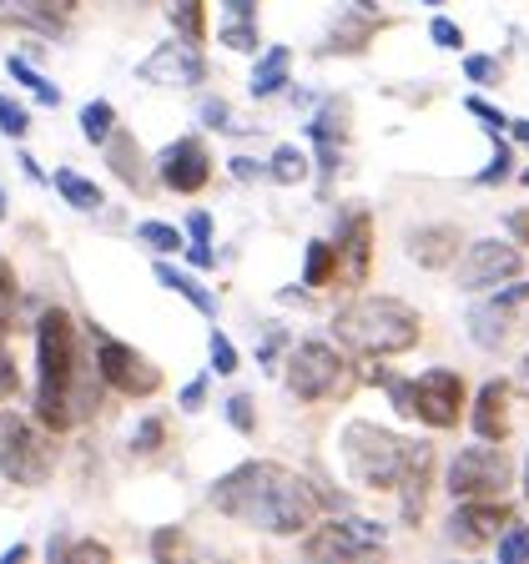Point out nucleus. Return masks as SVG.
<instances>
[{
  "mask_svg": "<svg viewBox=\"0 0 529 564\" xmlns=\"http://www.w3.org/2000/svg\"><path fill=\"white\" fill-rule=\"evenodd\" d=\"M509 162H515V152H509L505 141L494 137V162L484 166V172L474 176V182H479V187H494V182H509V172H515V166H509Z\"/></svg>",
  "mask_w": 529,
  "mask_h": 564,
  "instance_id": "f704fd0d",
  "label": "nucleus"
},
{
  "mask_svg": "<svg viewBox=\"0 0 529 564\" xmlns=\"http://www.w3.org/2000/svg\"><path fill=\"white\" fill-rule=\"evenodd\" d=\"M227 423H233L237 434H258V413H252V399H247V393H233V399H227Z\"/></svg>",
  "mask_w": 529,
  "mask_h": 564,
  "instance_id": "e433bc0d",
  "label": "nucleus"
},
{
  "mask_svg": "<svg viewBox=\"0 0 529 564\" xmlns=\"http://www.w3.org/2000/svg\"><path fill=\"white\" fill-rule=\"evenodd\" d=\"M519 268H525V258H519V247H515V242L484 237V242H469V247H464V258H458L454 282L464 288V293H484V288H494V282L519 278Z\"/></svg>",
  "mask_w": 529,
  "mask_h": 564,
  "instance_id": "9d476101",
  "label": "nucleus"
},
{
  "mask_svg": "<svg viewBox=\"0 0 529 564\" xmlns=\"http://www.w3.org/2000/svg\"><path fill=\"white\" fill-rule=\"evenodd\" d=\"M288 66H293V51H288V46H268L258 56V66H252V82H247V91L258 96V101L288 91Z\"/></svg>",
  "mask_w": 529,
  "mask_h": 564,
  "instance_id": "a211bd4d",
  "label": "nucleus"
},
{
  "mask_svg": "<svg viewBox=\"0 0 529 564\" xmlns=\"http://www.w3.org/2000/svg\"><path fill=\"white\" fill-rule=\"evenodd\" d=\"M15 293H21V282H15V268H11V258H0V313L15 303Z\"/></svg>",
  "mask_w": 529,
  "mask_h": 564,
  "instance_id": "c03bdc74",
  "label": "nucleus"
},
{
  "mask_svg": "<svg viewBox=\"0 0 529 564\" xmlns=\"http://www.w3.org/2000/svg\"><path fill=\"white\" fill-rule=\"evenodd\" d=\"M464 76H469V82H479V86H494V82H499V61H494V56H469V61H464Z\"/></svg>",
  "mask_w": 529,
  "mask_h": 564,
  "instance_id": "ea45409f",
  "label": "nucleus"
},
{
  "mask_svg": "<svg viewBox=\"0 0 529 564\" xmlns=\"http://www.w3.org/2000/svg\"><path fill=\"white\" fill-rule=\"evenodd\" d=\"M333 31H343V41H328V46H323V51H328V56H333V51H364V46H368V35H374V11H364V15H358V25L338 21V25H333Z\"/></svg>",
  "mask_w": 529,
  "mask_h": 564,
  "instance_id": "7c9ffc66",
  "label": "nucleus"
},
{
  "mask_svg": "<svg viewBox=\"0 0 529 564\" xmlns=\"http://www.w3.org/2000/svg\"><path fill=\"white\" fill-rule=\"evenodd\" d=\"M227 21H258V0H223Z\"/></svg>",
  "mask_w": 529,
  "mask_h": 564,
  "instance_id": "49530a36",
  "label": "nucleus"
},
{
  "mask_svg": "<svg viewBox=\"0 0 529 564\" xmlns=\"http://www.w3.org/2000/svg\"><path fill=\"white\" fill-rule=\"evenodd\" d=\"M509 484H515V458H509V448L494 444V438H479V444L454 454L444 489L454 494V499H505Z\"/></svg>",
  "mask_w": 529,
  "mask_h": 564,
  "instance_id": "423d86ee",
  "label": "nucleus"
},
{
  "mask_svg": "<svg viewBox=\"0 0 529 564\" xmlns=\"http://www.w3.org/2000/svg\"><path fill=\"white\" fill-rule=\"evenodd\" d=\"M0 217H6V192H0Z\"/></svg>",
  "mask_w": 529,
  "mask_h": 564,
  "instance_id": "680f3d73",
  "label": "nucleus"
},
{
  "mask_svg": "<svg viewBox=\"0 0 529 564\" xmlns=\"http://www.w3.org/2000/svg\"><path fill=\"white\" fill-rule=\"evenodd\" d=\"M338 247L333 242H323V237H317V242H307V262H303V282L307 288H328L333 278H338Z\"/></svg>",
  "mask_w": 529,
  "mask_h": 564,
  "instance_id": "5701e85b",
  "label": "nucleus"
},
{
  "mask_svg": "<svg viewBox=\"0 0 529 564\" xmlns=\"http://www.w3.org/2000/svg\"><path fill=\"white\" fill-rule=\"evenodd\" d=\"M494 550H499V564H519V560H529V524H515V519H509L505 534H499V544H494Z\"/></svg>",
  "mask_w": 529,
  "mask_h": 564,
  "instance_id": "2f4dec72",
  "label": "nucleus"
},
{
  "mask_svg": "<svg viewBox=\"0 0 529 564\" xmlns=\"http://www.w3.org/2000/svg\"><path fill=\"white\" fill-rule=\"evenodd\" d=\"M413 393H419V409L413 419L429 423V429H454L458 413H464V399H469V388L454 368H429V373L413 378Z\"/></svg>",
  "mask_w": 529,
  "mask_h": 564,
  "instance_id": "9b49d317",
  "label": "nucleus"
},
{
  "mask_svg": "<svg viewBox=\"0 0 529 564\" xmlns=\"http://www.w3.org/2000/svg\"><path fill=\"white\" fill-rule=\"evenodd\" d=\"M207 352H212V373H237V348H233V338H227L223 328H212V338H207Z\"/></svg>",
  "mask_w": 529,
  "mask_h": 564,
  "instance_id": "72a5a7b5",
  "label": "nucleus"
},
{
  "mask_svg": "<svg viewBox=\"0 0 529 564\" xmlns=\"http://www.w3.org/2000/svg\"><path fill=\"white\" fill-rule=\"evenodd\" d=\"M61 560H71V564L76 560H111V550H106L101 540H76L71 550H61Z\"/></svg>",
  "mask_w": 529,
  "mask_h": 564,
  "instance_id": "37998d69",
  "label": "nucleus"
},
{
  "mask_svg": "<svg viewBox=\"0 0 529 564\" xmlns=\"http://www.w3.org/2000/svg\"><path fill=\"white\" fill-rule=\"evenodd\" d=\"M156 176H162L166 192H182V197H197L212 182V152L202 137H176L172 147H162L156 156Z\"/></svg>",
  "mask_w": 529,
  "mask_h": 564,
  "instance_id": "f8f14e48",
  "label": "nucleus"
},
{
  "mask_svg": "<svg viewBox=\"0 0 529 564\" xmlns=\"http://www.w3.org/2000/svg\"><path fill=\"white\" fill-rule=\"evenodd\" d=\"M202 127H212V131H237V127H233V106H227L223 96H207V101H202Z\"/></svg>",
  "mask_w": 529,
  "mask_h": 564,
  "instance_id": "4c0bfd02",
  "label": "nucleus"
},
{
  "mask_svg": "<svg viewBox=\"0 0 529 564\" xmlns=\"http://www.w3.org/2000/svg\"><path fill=\"white\" fill-rule=\"evenodd\" d=\"M137 242H147L152 252H182V232H176L172 223H141Z\"/></svg>",
  "mask_w": 529,
  "mask_h": 564,
  "instance_id": "473e14b6",
  "label": "nucleus"
},
{
  "mask_svg": "<svg viewBox=\"0 0 529 564\" xmlns=\"http://www.w3.org/2000/svg\"><path fill=\"white\" fill-rule=\"evenodd\" d=\"M6 66H11V76H15V82H21L25 91H31L41 106H61V86H51L46 76H41V70H35L25 56H11V61H6Z\"/></svg>",
  "mask_w": 529,
  "mask_h": 564,
  "instance_id": "bb28decb",
  "label": "nucleus"
},
{
  "mask_svg": "<svg viewBox=\"0 0 529 564\" xmlns=\"http://www.w3.org/2000/svg\"><path fill=\"white\" fill-rule=\"evenodd\" d=\"M25 554H31V544H11V550L0 554V564H15V560H25Z\"/></svg>",
  "mask_w": 529,
  "mask_h": 564,
  "instance_id": "5fc2aeb1",
  "label": "nucleus"
},
{
  "mask_svg": "<svg viewBox=\"0 0 529 564\" xmlns=\"http://www.w3.org/2000/svg\"><path fill=\"white\" fill-rule=\"evenodd\" d=\"M0 131H6V137H15V141L31 131V111H25L21 101H11V96H0Z\"/></svg>",
  "mask_w": 529,
  "mask_h": 564,
  "instance_id": "c9c22d12",
  "label": "nucleus"
},
{
  "mask_svg": "<svg viewBox=\"0 0 529 564\" xmlns=\"http://www.w3.org/2000/svg\"><path fill=\"white\" fill-rule=\"evenodd\" d=\"M11 328H15V323H11V317H6V313H0V343L11 338Z\"/></svg>",
  "mask_w": 529,
  "mask_h": 564,
  "instance_id": "13d9d810",
  "label": "nucleus"
},
{
  "mask_svg": "<svg viewBox=\"0 0 529 564\" xmlns=\"http://www.w3.org/2000/svg\"><path fill=\"white\" fill-rule=\"evenodd\" d=\"M162 11H166V21L176 25L182 41H192V46L207 41V6H202V0H162Z\"/></svg>",
  "mask_w": 529,
  "mask_h": 564,
  "instance_id": "412c9836",
  "label": "nucleus"
},
{
  "mask_svg": "<svg viewBox=\"0 0 529 564\" xmlns=\"http://www.w3.org/2000/svg\"><path fill=\"white\" fill-rule=\"evenodd\" d=\"M156 282H162V288H172V293H182V297H187V303L192 307H197V313H217V297H212L207 293V288H202V282L197 278H192V272H182V268H172V262H156Z\"/></svg>",
  "mask_w": 529,
  "mask_h": 564,
  "instance_id": "aec40b11",
  "label": "nucleus"
},
{
  "mask_svg": "<svg viewBox=\"0 0 529 564\" xmlns=\"http://www.w3.org/2000/svg\"><path fill=\"white\" fill-rule=\"evenodd\" d=\"M96 364H101L106 388H117L121 399H152L156 388H162V368H156L147 352L131 348V343H121V338L96 333Z\"/></svg>",
  "mask_w": 529,
  "mask_h": 564,
  "instance_id": "6e6552de",
  "label": "nucleus"
},
{
  "mask_svg": "<svg viewBox=\"0 0 529 564\" xmlns=\"http://www.w3.org/2000/svg\"><path fill=\"white\" fill-rule=\"evenodd\" d=\"M71 15H76V0H31V15H25V21L41 25V31H61Z\"/></svg>",
  "mask_w": 529,
  "mask_h": 564,
  "instance_id": "c756f323",
  "label": "nucleus"
},
{
  "mask_svg": "<svg viewBox=\"0 0 529 564\" xmlns=\"http://www.w3.org/2000/svg\"><path fill=\"white\" fill-rule=\"evenodd\" d=\"M423 6H444V0H423Z\"/></svg>",
  "mask_w": 529,
  "mask_h": 564,
  "instance_id": "e2e57ef3",
  "label": "nucleus"
},
{
  "mask_svg": "<svg viewBox=\"0 0 529 564\" xmlns=\"http://www.w3.org/2000/svg\"><path fill=\"white\" fill-rule=\"evenodd\" d=\"M307 172H313V166H307L303 147H278L272 162H268V176L278 182V187H298V182H307Z\"/></svg>",
  "mask_w": 529,
  "mask_h": 564,
  "instance_id": "b1692460",
  "label": "nucleus"
},
{
  "mask_svg": "<svg viewBox=\"0 0 529 564\" xmlns=\"http://www.w3.org/2000/svg\"><path fill=\"white\" fill-rule=\"evenodd\" d=\"M51 469H56V434L46 423H31L15 409L0 413V479L21 484V489H41Z\"/></svg>",
  "mask_w": 529,
  "mask_h": 564,
  "instance_id": "39448f33",
  "label": "nucleus"
},
{
  "mask_svg": "<svg viewBox=\"0 0 529 564\" xmlns=\"http://www.w3.org/2000/svg\"><path fill=\"white\" fill-rule=\"evenodd\" d=\"M423 323L403 297H378V293H364L353 297L348 307L333 313V338L343 348L364 352V358H388V352H409L419 343Z\"/></svg>",
  "mask_w": 529,
  "mask_h": 564,
  "instance_id": "7ed1b4c3",
  "label": "nucleus"
},
{
  "mask_svg": "<svg viewBox=\"0 0 529 564\" xmlns=\"http://www.w3.org/2000/svg\"><path fill=\"white\" fill-rule=\"evenodd\" d=\"M429 35H434V46H444V51H458V46H464V31H458L454 21H444V15H434Z\"/></svg>",
  "mask_w": 529,
  "mask_h": 564,
  "instance_id": "a19ab883",
  "label": "nucleus"
},
{
  "mask_svg": "<svg viewBox=\"0 0 529 564\" xmlns=\"http://www.w3.org/2000/svg\"><path fill=\"white\" fill-rule=\"evenodd\" d=\"M505 227L519 237V242L529 247V212H509V217H505Z\"/></svg>",
  "mask_w": 529,
  "mask_h": 564,
  "instance_id": "864d4df0",
  "label": "nucleus"
},
{
  "mask_svg": "<svg viewBox=\"0 0 529 564\" xmlns=\"http://www.w3.org/2000/svg\"><path fill=\"white\" fill-rule=\"evenodd\" d=\"M458 227L449 223H434V227H419V232L409 237V258L419 262V268H449V262L458 258Z\"/></svg>",
  "mask_w": 529,
  "mask_h": 564,
  "instance_id": "dca6fc26",
  "label": "nucleus"
},
{
  "mask_svg": "<svg viewBox=\"0 0 529 564\" xmlns=\"http://www.w3.org/2000/svg\"><path fill=\"white\" fill-rule=\"evenodd\" d=\"M137 76L152 86H202L207 82V61H202V46L176 35V41H162L152 56L141 61Z\"/></svg>",
  "mask_w": 529,
  "mask_h": 564,
  "instance_id": "ddd939ff",
  "label": "nucleus"
},
{
  "mask_svg": "<svg viewBox=\"0 0 529 564\" xmlns=\"http://www.w3.org/2000/svg\"><path fill=\"white\" fill-rule=\"evenodd\" d=\"M187 232H192V242H212V217H207V212H192Z\"/></svg>",
  "mask_w": 529,
  "mask_h": 564,
  "instance_id": "8fccbe9b",
  "label": "nucleus"
},
{
  "mask_svg": "<svg viewBox=\"0 0 529 564\" xmlns=\"http://www.w3.org/2000/svg\"><path fill=\"white\" fill-rule=\"evenodd\" d=\"M509 127H515V137L525 141V147H529V121H509Z\"/></svg>",
  "mask_w": 529,
  "mask_h": 564,
  "instance_id": "4d7b16f0",
  "label": "nucleus"
},
{
  "mask_svg": "<svg viewBox=\"0 0 529 564\" xmlns=\"http://www.w3.org/2000/svg\"><path fill=\"white\" fill-rule=\"evenodd\" d=\"M388 540V529L378 519H333V524H317L307 534L303 554L307 560H364V554H378Z\"/></svg>",
  "mask_w": 529,
  "mask_h": 564,
  "instance_id": "1a4fd4ad",
  "label": "nucleus"
},
{
  "mask_svg": "<svg viewBox=\"0 0 529 564\" xmlns=\"http://www.w3.org/2000/svg\"><path fill=\"white\" fill-rule=\"evenodd\" d=\"M217 41H223L227 51H242V56H258V46H262L258 21H223V31H217Z\"/></svg>",
  "mask_w": 529,
  "mask_h": 564,
  "instance_id": "cd10ccee",
  "label": "nucleus"
},
{
  "mask_svg": "<svg viewBox=\"0 0 529 564\" xmlns=\"http://www.w3.org/2000/svg\"><path fill=\"white\" fill-rule=\"evenodd\" d=\"M282 343H288V333H282V328H268V338L258 343V364H262V368H272V358H278Z\"/></svg>",
  "mask_w": 529,
  "mask_h": 564,
  "instance_id": "a18cd8bd",
  "label": "nucleus"
},
{
  "mask_svg": "<svg viewBox=\"0 0 529 564\" xmlns=\"http://www.w3.org/2000/svg\"><path fill=\"white\" fill-rule=\"evenodd\" d=\"M212 509L227 514L233 524L262 529V534H303L323 514V494L303 479V474L282 469L272 458H252L237 464L233 474L212 484Z\"/></svg>",
  "mask_w": 529,
  "mask_h": 564,
  "instance_id": "f257e3e1",
  "label": "nucleus"
},
{
  "mask_svg": "<svg viewBox=\"0 0 529 564\" xmlns=\"http://www.w3.org/2000/svg\"><path fill=\"white\" fill-rule=\"evenodd\" d=\"M162 444H166V419H141L137 429H131V454L137 458H152V454H162Z\"/></svg>",
  "mask_w": 529,
  "mask_h": 564,
  "instance_id": "c85d7f7f",
  "label": "nucleus"
},
{
  "mask_svg": "<svg viewBox=\"0 0 529 564\" xmlns=\"http://www.w3.org/2000/svg\"><path fill=\"white\" fill-rule=\"evenodd\" d=\"M469 423H474V434H479V438L505 444V434H509V383H505V378H489V383L479 388Z\"/></svg>",
  "mask_w": 529,
  "mask_h": 564,
  "instance_id": "2eb2a0df",
  "label": "nucleus"
},
{
  "mask_svg": "<svg viewBox=\"0 0 529 564\" xmlns=\"http://www.w3.org/2000/svg\"><path fill=\"white\" fill-rule=\"evenodd\" d=\"M464 106H469V111L484 121V127L494 131V137H499V131L509 127V117H505V111H494V106H489V101H479V96H469V101H464Z\"/></svg>",
  "mask_w": 529,
  "mask_h": 564,
  "instance_id": "79ce46f5",
  "label": "nucleus"
},
{
  "mask_svg": "<svg viewBox=\"0 0 529 564\" xmlns=\"http://www.w3.org/2000/svg\"><path fill=\"white\" fill-rule=\"evenodd\" d=\"M519 393L529 399V352H525V364H519Z\"/></svg>",
  "mask_w": 529,
  "mask_h": 564,
  "instance_id": "6e6d98bb",
  "label": "nucleus"
},
{
  "mask_svg": "<svg viewBox=\"0 0 529 564\" xmlns=\"http://www.w3.org/2000/svg\"><path fill=\"white\" fill-rule=\"evenodd\" d=\"M187 262H192V268H212V262H217V252H212L207 242H192L187 247Z\"/></svg>",
  "mask_w": 529,
  "mask_h": 564,
  "instance_id": "603ef678",
  "label": "nucleus"
},
{
  "mask_svg": "<svg viewBox=\"0 0 529 564\" xmlns=\"http://www.w3.org/2000/svg\"><path fill=\"white\" fill-rule=\"evenodd\" d=\"M343 373H348L343 352L323 338H303V343H293V352H288V393H293L298 403L333 399L343 388Z\"/></svg>",
  "mask_w": 529,
  "mask_h": 564,
  "instance_id": "0eeeda50",
  "label": "nucleus"
},
{
  "mask_svg": "<svg viewBox=\"0 0 529 564\" xmlns=\"http://www.w3.org/2000/svg\"><path fill=\"white\" fill-rule=\"evenodd\" d=\"M51 187H56L76 212H101V202H106L101 187H96V182H86L82 172H71V166H61V172L51 176Z\"/></svg>",
  "mask_w": 529,
  "mask_h": 564,
  "instance_id": "4be33fe9",
  "label": "nucleus"
},
{
  "mask_svg": "<svg viewBox=\"0 0 529 564\" xmlns=\"http://www.w3.org/2000/svg\"><path fill=\"white\" fill-rule=\"evenodd\" d=\"M353 6H358V11H378V0H353Z\"/></svg>",
  "mask_w": 529,
  "mask_h": 564,
  "instance_id": "bf43d9fd",
  "label": "nucleus"
},
{
  "mask_svg": "<svg viewBox=\"0 0 529 564\" xmlns=\"http://www.w3.org/2000/svg\"><path fill=\"white\" fill-rule=\"evenodd\" d=\"M509 505L505 499H458L454 514H449V540L458 544V550H479V544H489L494 534H499V524H509Z\"/></svg>",
  "mask_w": 529,
  "mask_h": 564,
  "instance_id": "4468645a",
  "label": "nucleus"
},
{
  "mask_svg": "<svg viewBox=\"0 0 529 564\" xmlns=\"http://www.w3.org/2000/svg\"><path fill=\"white\" fill-rule=\"evenodd\" d=\"M111 131H117V106L111 101H86L82 106V137L91 141V147H106Z\"/></svg>",
  "mask_w": 529,
  "mask_h": 564,
  "instance_id": "a878e982",
  "label": "nucleus"
},
{
  "mask_svg": "<svg viewBox=\"0 0 529 564\" xmlns=\"http://www.w3.org/2000/svg\"><path fill=\"white\" fill-rule=\"evenodd\" d=\"M525 499H529V458H525Z\"/></svg>",
  "mask_w": 529,
  "mask_h": 564,
  "instance_id": "052dcab7",
  "label": "nucleus"
},
{
  "mask_svg": "<svg viewBox=\"0 0 529 564\" xmlns=\"http://www.w3.org/2000/svg\"><path fill=\"white\" fill-rule=\"evenodd\" d=\"M172 550H182V534H176V529H162V534L152 540V554H156V560H166Z\"/></svg>",
  "mask_w": 529,
  "mask_h": 564,
  "instance_id": "3c124183",
  "label": "nucleus"
},
{
  "mask_svg": "<svg viewBox=\"0 0 529 564\" xmlns=\"http://www.w3.org/2000/svg\"><path fill=\"white\" fill-rule=\"evenodd\" d=\"M106 162H111V172H117L131 192L147 187V166H141V147H137L131 131H121V127L111 131V141H106Z\"/></svg>",
  "mask_w": 529,
  "mask_h": 564,
  "instance_id": "6ab92c4d",
  "label": "nucleus"
},
{
  "mask_svg": "<svg viewBox=\"0 0 529 564\" xmlns=\"http://www.w3.org/2000/svg\"><path fill=\"white\" fill-rule=\"evenodd\" d=\"M82 343H76V323L66 307H46L35 323V419L46 423L51 434L76 429L71 413V383L82 368Z\"/></svg>",
  "mask_w": 529,
  "mask_h": 564,
  "instance_id": "f03ea898",
  "label": "nucleus"
},
{
  "mask_svg": "<svg viewBox=\"0 0 529 564\" xmlns=\"http://www.w3.org/2000/svg\"><path fill=\"white\" fill-rule=\"evenodd\" d=\"M505 313H499V303H479L469 313V338L479 343V348H499L505 343Z\"/></svg>",
  "mask_w": 529,
  "mask_h": 564,
  "instance_id": "393cba45",
  "label": "nucleus"
},
{
  "mask_svg": "<svg viewBox=\"0 0 529 564\" xmlns=\"http://www.w3.org/2000/svg\"><path fill=\"white\" fill-rule=\"evenodd\" d=\"M525 187H529V172H525Z\"/></svg>",
  "mask_w": 529,
  "mask_h": 564,
  "instance_id": "0e129e2a",
  "label": "nucleus"
},
{
  "mask_svg": "<svg viewBox=\"0 0 529 564\" xmlns=\"http://www.w3.org/2000/svg\"><path fill=\"white\" fill-rule=\"evenodd\" d=\"M343 469L353 484L364 489H399L403 469H409V438H399L393 429H378L368 419H353L338 434Z\"/></svg>",
  "mask_w": 529,
  "mask_h": 564,
  "instance_id": "20e7f679",
  "label": "nucleus"
},
{
  "mask_svg": "<svg viewBox=\"0 0 529 564\" xmlns=\"http://www.w3.org/2000/svg\"><path fill=\"white\" fill-rule=\"evenodd\" d=\"M15 393H21V368H15V358L0 343V399H15Z\"/></svg>",
  "mask_w": 529,
  "mask_h": 564,
  "instance_id": "58836bf2",
  "label": "nucleus"
},
{
  "mask_svg": "<svg viewBox=\"0 0 529 564\" xmlns=\"http://www.w3.org/2000/svg\"><path fill=\"white\" fill-rule=\"evenodd\" d=\"M338 258L348 262L353 282H368V262H374V217H368V212L348 217V227H343V237H338Z\"/></svg>",
  "mask_w": 529,
  "mask_h": 564,
  "instance_id": "f3484780",
  "label": "nucleus"
},
{
  "mask_svg": "<svg viewBox=\"0 0 529 564\" xmlns=\"http://www.w3.org/2000/svg\"><path fill=\"white\" fill-rule=\"evenodd\" d=\"M202 399H207V378H192V383L182 388V409L197 413V409H202Z\"/></svg>",
  "mask_w": 529,
  "mask_h": 564,
  "instance_id": "09e8293b",
  "label": "nucleus"
},
{
  "mask_svg": "<svg viewBox=\"0 0 529 564\" xmlns=\"http://www.w3.org/2000/svg\"><path fill=\"white\" fill-rule=\"evenodd\" d=\"M233 176L237 182H258V176H268V166L252 162V156H233Z\"/></svg>",
  "mask_w": 529,
  "mask_h": 564,
  "instance_id": "de8ad7c7",
  "label": "nucleus"
}]
</instances>
